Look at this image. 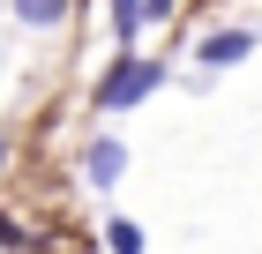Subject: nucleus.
I'll list each match as a JSON object with an SVG mask.
<instances>
[{
	"mask_svg": "<svg viewBox=\"0 0 262 254\" xmlns=\"http://www.w3.org/2000/svg\"><path fill=\"white\" fill-rule=\"evenodd\" d=\"M135 30H142V0H113V38H120V53H135Z\"/></svg>",
	"mask_w": 262,
	"mask_h": 254,
	"instance_id": "423d86ee",
	"label": "nucleus"
},
{
	"mask_svg": "<svg viewBox=\"0 0 262 254\" xmlns=\"http://www.w3.org/2000/svg\"><path fill=\"white\" fill-rule=\"evenodd\" d=\"M105 247H113V254H142L150 239H142V224H135V217H105Z\"/></svg>",
	"mask_w": 262,
	"mask_h": 254,
	"instance_id": "39448f33",
	"label": "nucleus"
},
{
	"mask_svg": "<svg viewBox=\"0 0 262 254\" xmlns=\"http://www.w3.org/2000/svg\"><path fill=\"white\" fill-rule=\"evenodd\" d=\"M165 90V60H142V53H113V67L98 75V112H135L142 98Z\"/></svg>",
	"mask_w": 262,
	"mask_h": 254,
	"instance_id": "f257e3e1",
	"label": "nucleus"
},
{
	"mask_svg": "<svg viewBox=\"0 0 262 254\" xmlns=\"http://www.w3.org/2000/svg\"><path fill=\"white\" fill-rule=\"evenodd\" d=\"M172 8H180V0H142V22H165Z\"/></svg>",
	"mask_w": 262,
	"mask_h": 254,
	"instance_id": "6e6552de",
	"label": "nucleus"
},
{
	"mask_svg": "<svg viewBox=\"0 0 262 254\" xmlns=\"http://www.w3.org/2000/svg\"><path fill=\"white\" fill-rule=\"evenodd\" d=\"M0 172H8V127H0Z\"/></svg>",
	"mask_w": 262,
	"mask_h": 254,
	"instance_id": "1a4fd4ad",
	"label": "nucleus"
},
{
	"mask_svg": "<svg viewBox=\"0 0 262 254\" xmlns=\"http://www.w3.org/2000/svg\"><path fill=\"white\" fill-rule=\"evenodd\" d=\"M247 53H255V38H247V30H210V38L195 45V60H202V67H240Z\"/></svg>",
	"mask_w": 262,
	"mask_h": 254,
	"instance_id": "7ed1b4c3",
	"label": "nucleus"
},
{
	"mask_svg": "<svg viewBox=\"0 0 262 254\" xmlns=\"http://www.w3.org/2000/svg\"><path fill=\"white\" fill-rule=\"evenodd\" d=\"M15 22H30V30H53V22H68V0H15Z\"/></svg>",
	"mask_w": 262,
	"mask_h": 254,
	"instance_id": "20e7f679",
	"label": "nucleus"
},
{
	"mask_svg": "<svg viewBox=\"0 0 262 254\" xmlns=\"http://www.w3.org/2000/svg\"><path fill=\"white\" fill-rule=\"evenodd\" d=\"M0 247H8V254H38V239L23 232V217H8V210H0Z\"/></svg>",
	"mask_w": 262,
	"mask_h": 254,
	"instance_id": "0eeeda50",
	"label": "nucleus"
},
{
	"mask_svg": "<svg viewBox=\"0 0 262 254\" xmlns=\"http://www.w3.org/2000/svg\"><path fill=\"white\" fill-rule=\"evenodd\" d=\"M120 172H127V150H120L113 135H98L90 150H82V179H90V187H113Z\"/></svg>",
	"mask_w": 262,
	"mask_h": 254,
	"instance_id": "f03ea898",
	"label": "nucleus"
}]
</instances>
